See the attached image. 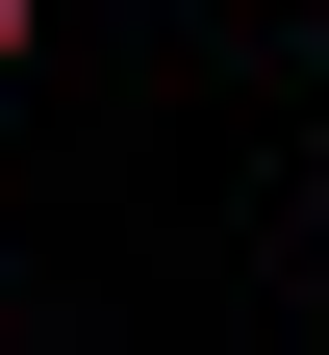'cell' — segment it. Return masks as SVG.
<instances>
[{"instance_id":"obj_1","label":"cell","mask_w":329,"mask_h":355,"mask_svg":"<svg viewBox=\"0 0 329 355\" xmlns=\"http://www.w3.org/2000/svg\"><path fill=\"white\" fill-rule=\"evenodd\" d=\"M26 26H51V0H0V76H26Z\"/></svg>"}]
</instances>
